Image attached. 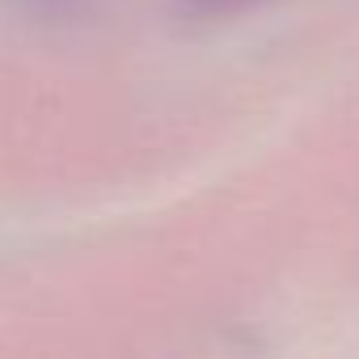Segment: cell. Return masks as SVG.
I'll return each instance as SVG.
<instances>
[{"label":"cell","instance_id":"cell-1","mask_svg":"<svg viewBox=\"0 0 359 359\" xmlns=\"http://www.w3.org/2000/svg\"><path fill=\"white\" fill-rule=\"evenodd\" d=\"M258 5L262 0H173V9L191 22H229V18H241Z\"/></svg>","mask_w":359,"mask_h":359},{"label":"cell","instance_id":"cell-2","mask_svg":"<svg viewBox=\"0 0 359 359\" xmlns=\"http://www.w3.org/2000/svg\"><path fill=\"white\" fill-rule=\"evenodd\" d=\"M76 5V0H43V13H51V18H60V13H68Z\"/></svg>","mask_w":359,"mask_h":359}]
</instances>
